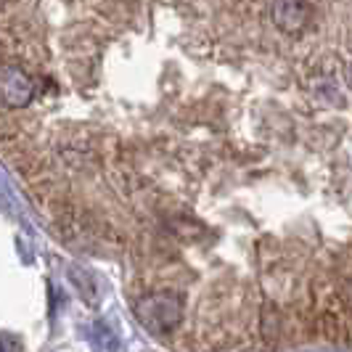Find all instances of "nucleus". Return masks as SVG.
<instances>
[{
	"mask_svg": "<svg viewBox=\"0 0 352 352\" xmlns=\"http://www.w3.org/2000/svg\"><path fill=\"white\" fill-rule=\"evenodd\" d=\"M32 80L16 67H6L3 69V101L6 106H24L32 98Z\"/></svg>",
	"mask_w": 352,
	"mask_h": 352,
	"instance_id": "nucleus-3",
	"label": "nucleus"
},
{
	"mask_svg": "<svg viewBox=\"0 0 352 352\" xmlns=\"http://www.w3.org/2000/svg\"><path fill=\"white\" fill-rule=\"evenodd\" d=\"M138 320L151 334H170L183 320V302L173 292H157L138 302Z\"/></svg>",
	"mask_w": 352,
	"mask_h": 352,
	"instance_id": "nucleus-1",
	"label": "nucleus"
},
{
	"mask_svg": "<svg viewBox=\"0 0 352 352\" xmlns=\"http://www.w3.org/2000/svg\"><path fill=\"white\" fill-rule=\"evenodd\" d=\"M313 6L307 0H273V21L286 35H297L310 21Z\"/></svg>",
	"mask_w": 352,
	"mask_h": 352,
	"instance_id": "nucleus-2",
	"label": "nucleus"
}]
</instances>
